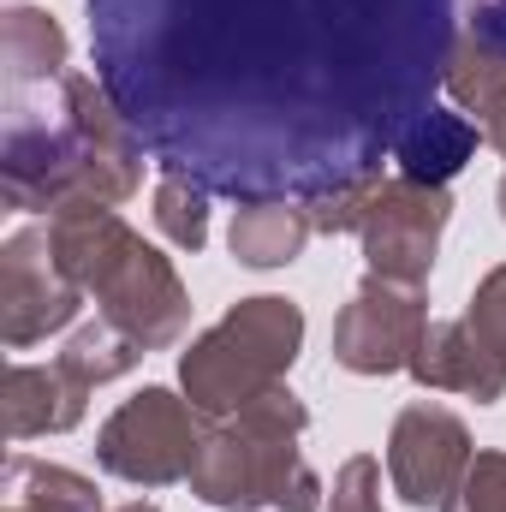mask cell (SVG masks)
Masks as SVG:
<instances>
[{
	"label": "cell",
	"mask_w": 506,
	"mask_h": 512,
	"mask_svg": "<svg viewBox=\"0 0 506 512\" xmlns=\"http://www.w3.org/2000/svg\"><path fill=\"white\" fill-rule=\"evenodd\" d=\"M310 239H316V227H310L304 203H239L233 233H227V245L245 268H286L304 256Z\"/></svg>",
	"instance_id": "16"
},
{
	"label": "cell",
	"mask_w": 506,
	"mask_h": 512,
	"mask_svg": "<svg viewBox=\"0 0 506 512\" xmlns=\"http://www.w3.org/2000/svg\"><path fill=\"white\" fill-rule=\"evenodd\" d=\"M447 221H453V191L447 185L381 179L376 197H370V215L358 227V245H364L370 274L399 280V286H423L429 268H435Z\"/></svg>",
	"instance_id": "7"
},
{
	"label": "cell",
	"mask_w": 506,
	"mask_h": 512,
	"mask_svg": "<svg viewBox=\"0 0 506 512\" xmlns=\"http://www.w3.org/2000/svg\"><path fill=\"white\" fill-rule=\"evenodd\" d=\"M48 239L60 268L102 304V316L131 334L143 352H167L191 322V292L173 262L149 251L126 221L102 203H72L48 215Z\"/></svg>",
	"instance_id": "4"
},
{
	"label": "cell",
	"mask_w": 506,
	"mask_h": 512,
	"mask_svg": "<svg viewBox=\"0 0 506 512\" xmlns=\"http://www.w3.org/2000/svg\"><path fill=\"white\" fill-rule=\"evenodd\" d=\"M447 96H453V108L459 114H471L483 137L495 143L506 155V54L495 48H483L477 36H453V54H447V84H441Z\"/></svg>",
	"instance_id": "14"
},
{
	"label": "cell",
	"mask_w": 506,
	"mask_h": 512,
	"mask_svg": "<svg viewBox=\"0 0 506 512\" xmlns=\"http://www.w3.org/2000/svg\"><path fill=\"white\" fill-rule=\"evenodd\" d=\"M459 30L506 54V0H459Z\"/></svg>",
	"instance_id": "24"
},
{
	"label": "cell",
	"mask_w": 506,
	"mask_h": 512,
	"mask_svg": "<svg viewBox=\"0 0 506 512\" xmlns=\"http://www.w3.org/2000/svg\"><path fill=\"white\" fill-rule=\"evenodd\" d=\"M6 495L12 507L30 512H102V489L66 465H48V459H6Z\"/></svg>",
	"instance_id": "17"
},
{
	"label": "cell",
	"mask_w": 506,
	"mask_h": 512,
	"mask_svg": "<svg viewBox=\"0 0 506 512\" xmlns=\"http://www.w3.org/2000/svg\"><path fill=\"white\" fill-rule=\"evenodd\" d=\"M66 30L42 6H6L0 12V60H6V90L24 84H60L66 78Z\"/></svg>",
	"instance_id": "15"
},
{
	"label": "cell",
	"mask_w": 506,
	"mask_h": 512,
	"mask_svg": "<svg viewBox=\"0 0 506 512\" xmlns=\"http://www.w3.org/2000/svg\"><path fill=\"white\" fill-rule=\"evenodd\" d=\"M471 429L465 417H453L435 399H417L393 417L387 435V483L405 507H447V495L459 489L465 465H471Z\"/></svg>",
	"instance_id": "10"
},
{
	"label": "cell",
	"mask_w": 506,
	"mask_h": 512,
	"mask_svg": "<svg viewBox=\"0 0 506 512\" xmlns=\"http://www.w3.org/2000/svg\"><path fill=\"white\" fill-rule=\"evenodd\" d=\"M411 376L429 387V393H465L477 405H495L506 399V364L459 322H429L417 358H411Z\"/></svg>",
	"instance_id": "12"
},
{
	"label": "cell",
	"mask_w": 506,
	"mask_h": 512,
	"mask_svg": "<svg viewBox=\"0 0 506 512\" xmlns=\"http://www.w3.org/2000/svg\"><path fill=\"white\" fill-rule=\"evenodd\" d=\"M423 334H429L423 286H399V280L370 274L334 316V364L352 376H399V370H411Z\"/></svg>",
	"instance_id": "8"
},
{
	"label": "cell",
	"mask_w": 506,
	"mask_h": 512,
	"mask_svg": "<svg viewBox=\"0 0 506 512\" xmlns=\"http://www.w3.org/2000/svg\"><path fill=\"white\" fill-rule=\"evenodd\" d=\"M298 346H304V310L292 298L256 292V298H239L209 334L191 340V352L179 358V387L209 423H221L245 411L256 393L286 382V370L298 364Z\"/></svg>",
	"instance_id": "5"
},
{
	"label": "cell",
	"mask_w": 506,
	"mask_h": 512,
	"mask_svg": "<svg viewBox=\"0 0 506 512\" xmlns=\"http://www.w3.org/2000/svg\"><path fill=\"white\" fill-rule=\"evenodd\" d=\"M143 358H149V352H143L131 334H120L108 316H96L90 328H78V334L66 340V352H60V364L90 387H102V382H114V376H126V370H137Z\"/></svg>",
	"instance_id": "18"
},
{
	"label": "cell",
	"mask_w": 506,
	"mask_h": 512,
	"mask_svg": "<svg viewBox=\"0 0 506 512\" xmlns=\"http://www.w3.org/2000/svg\"><path fill=\"white\" fill-rule=\"evenodd\" d=\"M84 286L60 268L48 227H18L0 251V340L12 352L72 328Z\"/></svg>",
	"instance_id": "9"
},
{
	"label": "cell",
	"mask_w": 506,
	"mask_h": 512,
	"mask_svg": "<svg viewBox=\"0 0 506 512\" xmlns=\"http://www.w3.org/2000/svg\"><path fill=\"white\" fill-rule=\"evenodd\" d=\"M495 203H501V221H506V173H501V191H495Z\"/></svg>",
	"instance_id": "26"
},
{
	"label": "cell",
	"mask_w": 506,
	"mask_h": 512,
	"mask_svg": "<svg viewBox=\"0 0 506 512\" xmlns=\"http://www.w3.org/2000/svg\"><path fill=\"white\" fill-rule=\"evenodd\" d=\"M489 137L483 126L471 120V114H459V108H429L417 126L399 137V149H393V161H399V179H417V185H447L453 173H465V161L483 149Z\"/></svg>",
	"instance_id": "13"
},
{
	"label": "cell",
	"mask_w": 506,
	"mask_h": 512,
	"mask_svg": "<svg viewBox=\"0 0 506 512\" xmlns=\"http://www.w3.org/2000/svg\"><path fill=\"white\" fill-rule=\"evenodd\" d=\"M96 387L78 382L60 358L54 364H12L6 370V393H0V417L12 441H36V435H66L84 423Z\"/></svg>",
	"instance_id": "11"
},
{
	"label": "cell",
	"mask_w": 506,
	"mask_h": 512,
	"mask_svg": "<svg viewBox=\"0 0 506 512\" xmlns=\"http://www.w3.org/2000/svg\"><path fill=\"white\" fill-rule=\"evenodd\" d=\"M114 512H161L155 501H126V507H114Z\"/></svg>",
	"instance_id": "25"
},
{
	"label": "cell",
	"mask_w": 506,
	"mask_h": 512,
	"mask_svg": "<svg viewBox=\"0 0 506 512\" xmlns=\"http://www.w3.org/2000/svg\"><path fill=\"white\" fill-rule=\"evenodd\" d=\"M376 185L381 179H358V185H340V191L310 197V203H304V209H310V227H316V233H358L364 215H370Z\"/></svg>",
	"instance_id": "22"
},
{
	"label": "cell",
	"mask_w": 506,
	"mask_h": 512,
	"mask_svg": "<svg viewBox=\"0 0 506 512\" xmlns=\"http://www.w3.org/2000/svg\"><path fill=\"white\" fill-rule=\"evenodd\" d=\"M108 102L161 173L227 203L381 179L459 36V0H84Z\"/></svg>",
	"instance_id": "1"
},
{
	"label": "cell",
	"mask_w": 506,
	"mask_h": 512,
	"mask_svg": "<svg viewBox=\"0 0 506 512\" xmlns=\"http://www.w3.org/2000/svg\"><path fill=\"white\" fill-rule=\"evenodd\" d=\"M6 512H30V507H6Z\"/></svg>",
	"instance_id": "27"
},
{
	"label": "cell",
	"mask_w": 506,
	"mask_h": 512,
	"mask_svg": "<svg viewBox=\"0 0 506 512\" xmlns=\"http://www.w3.org/2000/svg\"><path fill=\"white\" fill-rule=\"evenodd\" d=\"M143 185V143L131 137L102 78L66 72L54 102L12 90L0 137V197L18 215H60L72 203L120 209Z\"/></svg>",
	"instance_id": "2"
},
{
	"label": "cell",
	"mask_w": 506,
	"mask_h": 512,
	"mask_svg": "<svg viewBox=\"0 0 506 512\" xmlns=\"http://www.w3.org/2000/svg\"><path fill=\"white\" fill-rule=\"evenodd\" d=\"M441 512H506V453H471Z\"/></svg>",
	"instance_id": "20"
},
{
	"label": "cell",
	"mask_w": 506,
	"mask_h": 512,
	"mask_svg": "<svg viewBox=\"0 0 506 512\" xmlns=\"http://www.w3.org/2000/svg\"><path fill=\"white\" fill-rule=\"evenodd\" d=\"M465 328L495 352L506 364V262L501 268H489L483 274V286L471 292V304H465Z\"/></svg>",
	"instance_id": "21"
},
{
	"label": "cell",
	"mask_w": 506,
	"mask_h": 512,
	"mask_svg": "<svg viewBox=\"0 0 506 512\" xmlns=\"http://www.w3.org/2000/svg\"><path fill=\"white\" fill-rule=\"evenodd\" d=\"M203 429H209V417L191 399H179L167 387H143V393H131L126 405L102 423L96 465L108 477H120V483H137V489L185 483L191 465H197Z\"/></svg>",
	"instance_id": "6"
},
{
	"label": "cell",
	"mask_w": 506,
	"mask_h": 512,
	"mask_svg": "<svg viewBox=\"0 0 506 512\" xmlns=\"http://www.w3.org/2000/svg\"><path fill=\"white\" fill-rule=\"evenodd\" d=\"M322 512H381V465L370 453H358V459L340 465V477H334Z\"/></svg>",
	"instance_id": "23"
},
{
	"label": "cell",
	"mask_w": 506,
	"mask_h": 512,
	"mask_svg": "<svg viewBox=\"0 0 506 512\" xmlns=\"http://www.w3.org/2000/svg\"><path fill=\"white\" fill-rule=\"evenodd\" d=\"M304 429L310 411L286 382L256 393L245 411L221 417L203 429L197 465H191V495L215 512H322L328 489L304 465Z\"/></svg>",
	"instance_id": "3"
},
{
	"label": "cell",
	"mask_w": 506,
	"mask_h": 512,
	"mask_svg": "<svg viewBox=\"0 0 506 512\" xmlns=\"http://www.w3.org/2000/svg\"><path fill=\"white\" fill-rule=\"evenodd\" d=\"M155 227H161V239L173 251L197 256L209 245V191L179 179V173H161V185H155Z\"/></svg>",
	"instance_id": "19"
}]
</instances>
